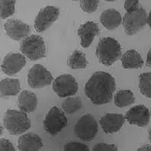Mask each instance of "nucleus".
Listing matches in <instances>:
<instances>
[{"label": "nucleus", "mask_w": 151, "mask_h": 151, "mask_svg": "<svg viewBox=\"0 0 151 151\" xmlns=\"http://www.w3.org/2000/svg\"><path fill=\"white\" fill-rule=\"evenodd\" d=\"M115 88L116 82L112 76L109 73L97 71L86 83L84 92L94 105H101L111 102Z\"/></svg>", "instance_id": "nucleus-1"}, {"label": "nucleus", "mask_w": 151, "mask_h": 151, "mask_svg": "<svg viewBox=\"0 0 151 151\" xmlns=\"http://www.w3.org/2000/svg\"><path fill=\"white\" fill-rule=\"evenodd\" d=\"M96 54L101 64L110 66L122 58V47L116 39L104 37L98 44Z\"/></svg>", "instance_id": "nucleus-2"}, {"label": "nucleus", "mask_w": 151, "mask_h": 151, "mask_svg": "<svg viewBox=\"0 0 151 151\" xmlns=\"http://www.w3.org/2000/svg\"><path fill=\"white\" fill-rule=\"evenodd\" d=\"M3 125L10 134L19 135L29 129L31 122L26 112L8 109L4 115Z\"/></svg>", "instance_id": "nucleus-3"}, {"label": "nucleus", "mask_w": 151, "mask_h": 151, "mask_svg": "<svg viewBox=\"0 0 151 151\" xmlns=\"http://www.w3.org/2000/svg\"><path fill=\"white\" fill-rule=\"evenodd\" d=\"M20 51L32 61L38 60L46 56V46L40 35H32L22 40Z\"/></svg>", "instance_id": "nucleus-4"}, {"label": "nucleus", "mask_w": 151, "mask_h": 151, "mask_svg": "<svg viewBox=\"0 0 151 151\" xmlns=\"http://www.w3.org/2000/svg\"><path fill=\"white\" fill-rule=\"evenodd\" d=\"M147 14L144 8L131 12H126L122 20L124 31L128 36L135 35L147 24Z\"/></svg>", "instance_id": "nucleus-5"}, {"label": "nucleus", "mask_w": 151, "mask_h": 151, "mask_svg": "<svg viewBox=\"0 0 151 151\" xmlns=\"http://www.w3.org/2000/svg\"><path fill=\"white\" fill-rule=\"evenodd\" d=\"M68 120L63 111L54 106L50 109L44 120V131L51 136L58 134L67 126Z\"/></svg>", "instance_id": "nucleus-6"}, {"label": "nucleus", "mask_w": 151, "mask_h": 151, "mask_svg": "<svg viewBox=\"0 0 151 151\" xmlns=\"http://www.w3.org/2000/svg\"><path fill=\"white\" fill-rule=\"evenodd\" d=\"M99 127L93 115L87 114L82 116L76 123L74 132L77 137L84 142H90L95 139Z\"/></svg>", "instance_id": "nucleus-7"}, {"label": "nucleus", "mask_w": 151, "mask_h": 151, "mask_svg": "<svg viewBox=\"0 0 151 151\" xmlns=\"http://www.w3.org/2000/svg\"><path fill=\"white\" fill-rule=\"evenodd\" d=\"M54 77L49 70L41 64H35L28 73V83L31 88H41L50 85Z\"/></svg>", "instance_id": "nucleus-8"}, {"label": "nucleus", "mask_w": 151, "mask_h": 151, "mask_svg": "<svg viewBox=\"0 0 151 151\" xmlns=\"http://www.w3.org/2000/svg\"><path fill=\"white\" fill-rule=\"evenodd\" d=\"M53 90L60 98H68L76 94L78 83L70 74H62L53 82Z\"/></svg>", "instance_id": "nucleus-9"}, {"label": "nucleus", "mask_w": 151, "mask_h": 151, "mask_svg": "<svg viewBox=\"0 0 151 151\" xmlns=\"http://www.w3.org/2000/svg\"><path fill=\"white\" fill-rule=\"evenodd\" d=\"M60 10L55 6H47L40 10L35 20V29L39 33L45 32L58 19Z\"/></svg>", "instance_id": "nucleus-10"}, {"label": "nucleus", "mask_w": 151, "mask_h": 151, "mask_svg": "<svg viewBox=\"0 0 151 151\" xmlns=\"http://www.w3.org/2000/svg\"><path fill=\"white\" fill-rule=\"evenodd\" d=\"M25 56L19 53H10L4 57L2 63V72L8 76L19 73L26 64Z\"/></svg>", "instance_id": "nucleus-11"}, {"label": "nucleus", "mask_w": 151, "mask_h": 151, "mask_svg": "<svg viewBox=\"0 0 151 151\" xmlns=\"http://www.w3.org/2000/svg\"><path fill=\"white\" fill-rule=\"evenodd\" d=\"M4 28L8 37L13 41H19L24 40L28 37L31 28L28 24H26L19 19H9L5 23Z\"/></svg>", "instance_id": "nucleus-12"}, {"label": "nucleus", "mask_w": 151, "mask_h": 151, "mask_svg": "<svg viewBox=\"0 0 151 151\" xmlns=\"http://www.w3.org/2000/svg\"><path fill=\"white\" fill-rule=\"evenodd\" d=\"M150 115L149 109L145 105H138L127 111L125 119L131 124L144 127L149 124Z\"/></svg>", "instance_id": "nucleus-13"}, {"label": "nucleus", "mask_w": 151, "mask_h": 151, "mask_svg": "<svg viewBox=\"0 0 151 151\" xmlns=\"http://www.w3.org/2000/svg\"><path fill=\"white\" fill-rule=\"evenodd\" d=\"M99 26L94 22H87L80 25L77 30V35L80 38L82 47L87 48L90 47L95 37L99 35Z\"/></svg>", "instance_id": "nucleus-14"}, {"label": "nucleus", "mask_w": 151, "mask_h": 151, "mask_svg": "<svg viewBox=\"0 0 151 151\" xmlns=\"http://www.w3.org/2000/svg\"><path fill=\"white\" fill-rule=\"evenodd\" d=\"M125 122V117L121 114L109 113L100 119V125L105 134H114L121 130Z\"/></svg>", "instance_id": "nucleus-15"}, {"label": "nucleus", "mask_w": 151, "mask_h": 151, "mask_svg": "<svg viewBox=\"0 0 151 151\" xmlns=\"http://www.w3.org/2000/svg\"><path fill=\"white\" fill-rule=\"evenodd\" d=\"M42 139L35 133H28L22 135L18 140L19 151H40L43 147Z\"/></svg>", "instance_id": "nucleus-16"}, {"label": "nucleus", "mask_w": 151, "mask_h": 151, "mask_svg": "<svg viewBox=\"0 0 151 151\" xmlns=\"http://www.w3.org/2000/svg\"><path fill=\"white\" fill-rule=\"evenodd\" d=\"M17 104L20 111L26 113L33 112L37 106V96L31 91L23 90L18 97Z\"/></svg>", "instance_id": "nucleus-17"}, {"label": "nucleus", "mask_w": 151, "mask_h": 151, "mask_svg": "<svg viewBox=\"0 0 151 151\" xmlns=\"http://www.w3.org/2000/svg\"><path fill=\"white\" fill-rule=\"evenodd\" d=\"M122 17L119 12L113 9L104 10L100 16L101 24L108 30L116 29L122 23Z\"/></svg>", "instance_id": "nucleus-18"}, {"label": "nucleus", "mask_w": 151, "mask_h": 151, "mask_svg": "<svg viewBox=\"0 0 151 151\" xmlns=\"http://www.w3.org/2000/svg\"><path fill=\"white\" fill-rule=\"evenodd\" d=\"M122 66L124 69H139L144 66V59L135 50H128L122 55Z\"/></svg>", "instance_id": "nucleus-19"}, {"label": "nucleus", "mask_w": 151, "mask_h": 151, "mask_svg": "<svg viewBox=\"0 0 151 151\" xmlns=\"http://www.w3.org/2000/svg\"><path fill=\"white\" fill-rule=\"evenodd\" d=\"M20 90L21 84L19 79L6 78L0 83V93L3 98L17 96Z\"/></svg>", "instance_id": "nucleus-20"}, {"label": "nucleus", "mask_w": 151, "mask_h": 151, "mask_svg": "<svg viewBox=\"0 0 151 151\" xmlns=\"http://www.w3.org/2000/svg\"><path fill=\"white\" fill-rule=\"evenodd\" d=\"M134 101V95L129 89L119 90L114 96V104L117 107L122 109L133 105Z\"/></svg>", "instance_id": "nucleus-21"}, {"label": "nucleus", "mask_w": 151, "mask_h": 151, "mask_svg": "<svg viewBox=\"0 0 151 151\" xmlns=\"http://www.w3.org/2000/svg\"><path fill=\"white\" fill-rule=\"evenodd\" d=\"M88 64L87 58L83 52L76 50L73 52L68 60V66L73 70L86 69Z\"/></svg>", "instance_id": "nucleus-22"}, {"label": "nucleus", "mask_w": 151, "mask_h": 151, "mask_svg": "<svg viewBox=\"0 0 151 151\" xmlns=\"http://www.w3.org/2000/svg\"><path fill=\"white\" fill-rule=\"evenodd\" d=\"M83 107L82 100L79 97H68L63 100L62 109L66 114H73Z\"/></svg>", "instance_id": "nucleus-23"}, {"label": "nucleus", "mask_w": 151, "mask_h": 151, "mask_svg": "<svg viewBox=\"0 0 151 151\" xmlns=\"http://www.w3.org/2000/svg\"><path fill=\"white\" fill-rule=\"evenodd\" d=\"M139 88L143 96L151 99V72L139 76Z\"/></svg>", "instance_id": "nucleus-24"}, {"label": "nucleus", "mask_w": 151, "mask_h": 151, "mask_svg": "<svg viewBox=\"0 0 151 151\" xmlns=\"http://www.w3.org/2000/svg\"><path fill=\"white\" fill-rule=\"evenodd\" d=\"M16 0H0V17L6 19L15 13Z\"/></svg>", "instance_id": "nucleus-25"}, {"label": "nucleus", "mask_w": 151, "mask_h": 151, "mask_svg": "<svg viewBox=\"0 0 151 151\" xmlns=\"http://www.w3.org/2000/svg\"><path fill=\"white\" fill-rule=\"evenodd\" d=\"M79 2L81 9L88 14L94 13L99 5V0H80Z\"/></svg>", "instance_id": "nucleus-26"}, {"label": "nucleus", "mask_w": 151, "mask_h": 151, "mask_svg": "<svg viewBox=\"0 0 151 151\" xmlns=\"http://www.w3.org/2000/svg\"><path fill=\"white\" fill-rule=\"evenodd\" d=\"M63 151H89V148L80 142L70 141L65 144Z\"/></svg>", "instance_id": "nucleus-27"}, {"label": "nucleus", "mask_w": 151, "mask_h": 151, "mask_svg": "<svg viewBox=\"0 0 151 151\" xmlns=\"http://www.w3.org/2000/svg\"><path fill=\"white\" fill-rule=\"evenodd\" d=\"M92 151H118V149L115 144L99 143L93 147Z\"/></svg>", "instance_id": "nucleus-28"}, {"label": "nucleus", "mask_w": 151, "mask_h": 151, "mask_svg": "<svg viewBox=\"0 0 151 151\" xmlns=\"http://www.w3.org/2000/svg\"><path fill=\"white\" fill-rule=\"evenodd\" d=\"M140 7L139 0H125L124 2V9L127 12H131L138 9Z\"/></svg>", "instance_id": "nucleus-29"}, {"label": "nucleus", "mask_w": 151, "mask_h": 151, "mask_svg": "<svg viewBox=\"0 0 151 151\" xmlns=\"http://www.w3.org/2000/svg\"><path fill=\"white\" fill-rule=\"evenodd\" d=\"M0 151H15L12 143L7 139H0Z\"/></svg>", "instance_id": "nucleus-30"}, {"label": "nucleus", "mask_w": 151, "mask_h": 151, "mask_svg": "<svg viewBox=\"0 0 151 151\" xmlns=\"http://www.w3.org/2000/svg\"><path fill=\"white\" fill-rule=\"evenodd\" d=\"M137 151H151V145L145 144V145L139 147L138 149L137 150Z\"/></svg>", "instance_id": "nucleus-31"}, {"label": "nucleus", "mask_w": 151, "mask_h": 151, "mask_svg": "<svg viewBox=\"0 0 151 151\" xmlns=\"http://www.w3.org/2000/svg\"><path fill=\"white\" fill-rule=\"evenodd\" d=\"M146 64L148 67L151 68V48L150 49L147 53V63H146Z\"/></svg>", "instance_id": "nucleus-32"}, {"label": "nucleus", "mask_w": 151, "mask_h": 151, "mask_svg": "<svg viewBox=\"0 0 151 151\" xmlns=\"http://www.w3.org/2000/svg\"><path fill=\"white\" fill-rule=\"evenodd\" d=\"M147 24L150 28H151V10L150 12L149 15H148V17H147Z\"/></svg>", "instance_id": "nucleus-33"}, {"label": "nucleus", "mask_w": 151, "mask_h": 151, "mask_svg": "<svg viewBox=\"0 0 151 151\" xmlns=\"http://www.w3.org/2000/svg\"><path fill=\"white\" fill-rule=\"evenodd\" d=\"M149 140L150 141V144H151V128L149 131Z\"/></svg>", "instance_id": "nucleus-34"}, {"label": "nucleus", "mask_w": 151, "mask_h": 151, "mask_svg": "<svg viewBox=\"0 0 151 151\" xmlns=\"http://www.w3.org/2000/svg\"><path fill=\"white\" fill-rule=\"evenodd\" d=\"M2 133H3V127H2V126H1V134H0L2 135Z\"/></svg>", "instance_id": "nucleus-35"}, {"label": "nucleus", "mask_w": 151, "mask_h": 151, "mask_svg": "<svg viewBox=\"0 0 151 151\" xmlns=\"http://www.w3.org/2000/svg\"><path fill=\"white\" fill-rule=\"evenodd\" d=\"M105 1H107V2H114V1H116V0H105Z\"/></svg>", "instance_id": "nucleus-36"}, {"label": "nucleus", "mask_w": 151, "mask_h": 151, "mask_svg": "<svg viewBox=\"0 0 151 151\" xmlns=\"http://www.w3.org/2000/svg\"><path fill=\"white\" fill-rule=\"evenodd\" d=\"M72 1H74V2H78V1H80V0H72Z\"/></svg>", "instance_id": "nucleus-37"}, {"label": "nucleus", "mask_w": 151, "mask_h": 151, "mask_svg": "<svg viewBox=\"0 0 151 151\" xmlns=\"http://www.w3.org/2000/svg\"><path fill=\"white\" fill-rule=\"evenodd\" d=\"M150 114H151V111H150Z\"/></svg>", "instance_id": "nucleus-38"}]
</instances>
